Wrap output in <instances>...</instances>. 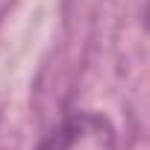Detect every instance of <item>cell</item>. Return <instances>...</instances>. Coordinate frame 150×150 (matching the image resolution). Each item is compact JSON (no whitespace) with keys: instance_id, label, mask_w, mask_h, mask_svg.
Segmentation results:
<instances>
[{"instance_id":"cell-1","label":"cell","mask_w":150,"mask_h":150,"mask_svg":"<svg viewBox=\"0 0 150 150\" xmlns=\"http://www.w3.org/2000/svg\"><path fill=\"white\" fill-rule=\"evenodd\" d=\"M88 118H91V115H77V118L62 121V124H59L53 132H47V135L41 138V144H38L35 150H71L74 144L83 138Z\"/></svg>"}]
</instances>
